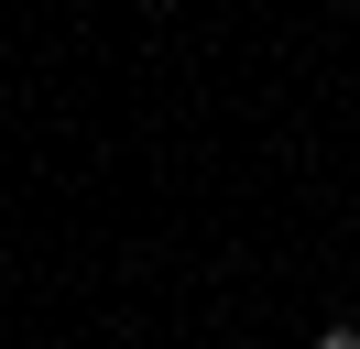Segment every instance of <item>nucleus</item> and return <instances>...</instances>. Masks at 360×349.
I'll use <instances>...</instances> for the list:
<instances>
[{"instance_id":"nucleus-1","label":"nucleus","mask_w":360,"mask_h":349,"mask_svg":"<svg viewBox=\"0 0 360 349\" xmlns=\"http://www.w3.org/2000/svg\"><path fill=\"white\" fill-rule=\"evenodd\" d=\"M316 349H360V327H328V338H316Z\"/></svg>"}]
</instances>
